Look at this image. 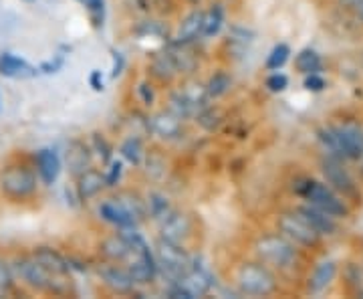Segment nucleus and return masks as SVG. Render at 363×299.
Listing matches in <instances>:
<instances>
[{
  "label": "nucleus",
  "mask_w": 363,
  "mask_h": 299,
  "mask_svg": "<svg viewBox=\"0 0 363 299\" xmlns=\"http://www.w3.org/2000/svg\"><path fill=\"white\" fill-rule=\"evenodd\" d=\"M152 73H154L157 79H162V81H168V79H172L174 75H178V69H176V63H174L169 51L160 53V55H156V57L152 59Z\"/></svg>",
  "instance_id": "obj_25"
},
{
  "label": "nucleus",
  "mask_w": 363,
  "mask_h": 299,
  "mask_svg": "<svg viewBox=\"0 0 363 299\" xmlns=\"http://www.w3.org/2000/svg\"><path fill=\"white\" fill-rule=\"evenodd\" d=\"M140 95L143 97V104L152 105V102H154V92L150 89L147 83H142V85H140Z\"/></svg>",
  "instance_id": "obj_39"
},
{
  "label": "nucleus",
  "mask_w": 363,
  "mask_h": 299,
  "mask_svg": "<svg viewBox=\"0 0 363 299\" xmlns=\"http://www.w3.org/2000/svg\"><path fill=\"white\" fill-rule=\"evenodd\" d=\"M16 275H14L13 261L0 257V293H11L16 289Z\"/></svg>",
  "instance_id": "obj_28"
},
{
  "label": "nucleus",
  "mask_w": 363,
  "mask_h": 299,
  "mask_svg": "<svg viewBox=\"0 0 363 299\" xmlns=\"http://www.w3.org/2000/svg\"><path fill=\"white\" fill-rule=\"evenodd\" d=\"M89 83L95 92H101V89H104V77H101V71H93L89 77Z\"/></svg>",
  "instance_id": "obj_38"
},
{
  "label": "nucleus",
  "mask_w": 363,
  "mask_h": 299,
  "mask_svg": "<svg viewBox=\"0 0 363 299\" xmlns=\"http://www.w3.org/2000/svg\"><path fill=\"white\" fill-rule=\"evenodd\" d=\"M99 214H101V219L107 222H111V224H116L119 229H133L138 222L135 219L131 217V212L125 208V205L119 200V198H111V200H107L104 202L101 207H99Z\"/></svg>",
  "instance_id": "obj_16"
},
{
  "label": "nucleus",
  "mask_w": 363,
  "mask_h": 299,
  "mask_svg": "<svg viewBox=\"0 0 363 299\" xmlns=\"http://www.w3.org/2000/svg\"><path fill=\"white\" fill-rule=\"evenodd\" d=\"M97 273L101 277V281H104L105 286L109 287L113 293H130V291H133V287H135V281H133V277L130 275V271L117 267L116 263H111V261L101 265V267L97 269Z\"/></svg>",
  "instance_id": "obj_13"
},
{
  "label": "nucleus",
  "mask_w": 363,
  "mask_h": 299,
  "mask_svg": "<svg viewBox=\"0 0 363 299\" xmlns=\"http://www.w3.org/2000/svg\"><path fill=\"white\" fill-rule=\"evenodd\" d=\"M335 273H337V267L333 261H323L321 265H317V269L309 277V291L321 293L323 289L331 286V281L335 279Z\"/></svg>",
  "instance_id": "obj_24"
},
{
  "label": "nucleus",
  "mask_w": 363,
  "mask_h": 299,
  "mask_svg": "<svg viewBox=\"0 0 363 299\" xmlns=\"http://www.w3.org/2000/svg\"><path fill=\"white\" fill-rule=\"evenodd\" d=\"M0 75L9 79H28L37 75V69L13 53H2L0 55Z\"/></svg>",
  "instance_id": "obj_17"
},
{
  "label": "nucleus",
  "mask_w": 363,
  "mask_h": 299,
  "mask_svg": "<svg viewBox=\"0 0 363 299\" xmlns=\"http://www.w3.org/2000/svg\"><path fill=\"white\" fill-rule=\"evenodd\" d=\"M105 186V176L97 170H85L77 176V195L81 200H89L91 196L99 195Z\"/></svg>",
  "instance_id": "obj_20"
},
{
  "label": "nucleus",
  "mask_w": 363,
  "mask_h": 299,
  "mask_svg": "<svg viewBox=\"0 0 363 299\" xmlns=\"http://www.w3.org/2000/svg\"><path fill=\"white\" fill-rule=\"evenodd\" d=\"M357 2H359V0H341V4H343V6H347V9H355V6H357Z\"/></svg>",
  "instance_id": "obj_42"
},
{
  "label": "nucleus",
  "mask_w": 363,
  "mask_h": 299,
  "mask_svg": "<svg viewBox=\"0 0 363 299\" xmlns=\"http://www.w3.org/2000/svg\"><path fill=\"white\" fill-rule=\"evenodd\" d=\"M130 234L131 241H133V253L128 259V271H130L135 283H150V281H154L157 273L156 257L152 255V251L140 234L131 233V231Z\"/></svg>",
  "instance_id": "obj_9"
},
{
  "label": "nucleus",
  "mask_w": 363,
  "mask_h": 299,
  "mask_svg": "<svg viewBox=\"0 0 363 299\" xmlns=\"http://www.w3.org/2000/svg\"><path fill=\"white\" fill-rule=\"evenodd\" d=\"M123 63H125L123 55H121V53L113 51V77H117V75L121 73V69H123Z\"/></svg>",
  "instance_id": "obj_40"
},
{
  "label": "nucleus",
  "mask_w": 363,
  "mask_h": 299,
  "mask_svg": "<svg viewBox=\"0 0 363 299\" xmlns=\"http://www.w3.org/2000/svg\"><path fill=\"white\" fill-rule=\"evenodd\" d=\"M61 65H63V57H59L55 63H52V61L51 63H43V65H40V71H43V73H55Z\"/></svg>",
  "instance_id": "obj_41"
},
{
  "label": "nucleus",
  "mask_w": 363,
  "mask_h": 299,
  "mask_svg": "<svg viewBox=\"0 0 363 299\" xmlns=\"http://www.w3.org/2000/svg\"><path fill=\"white\" fill-rule=\"evenodd\" d=\"M83 4L87 6L93 25H104V13H105V0H83Z\"/></svg>",
  "instance_id": "obj_33"
},
{
  "label": "nucleus",
  "mask_w": 363,
  "mask_h": 299,
  "mask_svg": "<svg viewBox=\"0 0 363 299\" xmlns=\"http://www.w3.org/2000/svg\"><path fill=\"white\" fill-rule=\"evenodd\" d=\"M277 224H279L281 234H285L289 241H293L297 245H303V247H317L321 243V237L323 234L319 233L298 210L279 214Z\"/></svg>",
  "instance_id": "obj_7"
},
{
  "label": "nucleus",
  "mask_w": 363,
  "mask_h": 299,
  "mask_svg": "<svg viewBox=\"0 0 363 299\" xmlns=\"http://www.w3.org/2000/svg\"><path fill=\"white\" fill-rule=\"evenodd\" d=\"M222 23H224V11H222L220 4H216L208 13H204V31H202V37H214V35H218V31L222 28Z\"/></svg>",
  "instance_id": "obj_27"
},
{
  "label": "nucleus",
  "mask_w": 363,
  "mask_h": 299,
  "mask_svg": "<svg viewBox=\"0 0 363 299\" xmlns=\"http://www.w3.org/2000/svg\"><path fill=\"white\" fill-rule=\"evenodd\" d=\"M119 178H121V162L113 160V162L109 164L107 176H105V186H116V184L119 183Z\"/></svg>",
  "instance_id": "obj_35"
},
{
  "label": "nucleus",
  "mask_w": 363,
  "mask_h": 299,
  "mask_svg": "<svg viewBox=\"0 0 363 299\" xmlns=\"http://www.w3.org/2000/svg\"><path fill=\"white\" fill-rule=\"evenodd\" d=\"M286 85H289V77L283 75V73H272L271 77L267 79V87L274 93L285 92Z\"/></svg>",
  "instance_id": "obj_34"
},
{
  "label": "nucleus",
  "mask_w": 363,
  "mask_h": 299,
  "mask_svg": "<svg viewBox=\"0 0 363 299\" xmlns=\"http://www.w3.org/2000/svg\"><path fill=\"white\" fill-rule=\"evenodd\" d=\"M289 55H291L289 45H285V43H279V45H277V47L271 51L269 59H267V69H269V71H279V69L289 61Z\"/></svg>",
  "instance_id": "obj_29"
},
{
  "label": "nucleus",
  "mask_w": 363,
  "mask_h": 299,
  "mask_svg": "<svg viewBox=\"0 0 363 299\" xmlns=\"http://www.w3.org/2000/svg\"><path fill=\"white\" fill-rule=\"evenodd\" d=\"M295 67H297L301 73H305V75L319 73L321 71V57L313 51V49H303L297 55V59H295Z\"/></svg>",
  "instance_id": "obj_26"
},
{
  "label": "nucleus",
  "mask_w": 363,
  "mask_h": 299,
  "mask_svg": "<svg viewBox=\"0 0 363 299\" xmlns=\"http://www.w3.org/2000/svg\"><path fill=\"white\" fill-rule=\"evenodd\" d=\"M142 142H140V138H130V140H125L123 146H121V154L130 160L131 164H140L142 162Z\"/></svg>",
  "instance_id": "obj_31"
},
{
  "label": "nucleus",
  "mask_w": 363,
  "mask_h": 299,
  "mask_svg": "<svg viewBox=\"0 0 363 299\" xmlns=\"http://www.w3.org/2000/svg\"><path fill=\"white\" fill-rule=\"evenodd\" d=\"M65 162H67V168H69V172H71L73 176L83 174L85 170L91 168L89 148H87L83 142H77V140H75V142H71L69 146H67Z\"/></svg>",
  "instance_id": "obj_18"
},
{
  "label": "nucleus",
  "mask_w": 363,
  "mask_h": 299,
  "mask_svg": "<svg viewBox=\"0 0 363 299\" xmlns=\"http://www.w3.org/2000/svg\"><path fill=\"white\" fill-rule=\"evenodd\" d=\"M30 255L39 261V263H43L49 271H55V273H71V263L57 249L35 247V251Z\"/></svg>",
  "instance_id": "obj_19"
},
{
  "label": "nucleus",
  "mask_w": 363,
  "mask_h": 299,
  "mask_svg": "<svg viewBox=\"0 0 363 299\" xmlns=\"http://www.w3.org/2000/svg\"><path fill=\"white\" fill-rule=\"evenodd\" d=\"M293 190L298 196H303L305 200H309L313 207L321 208L323 212L331 214L333 219L335 217H347V207L343 205V200L327 184L317 183V180H311V178H301V180L295 183Z\"/></svg>",
  "instance_id": "obj_5"
},
{
  "label": "nucleus",
  "mask_w": 363,
  "mask_h": 299,
  "mask_svg": "<svg viewBox=\"0 0 363 299\" xmlns=\"http://www.w3.org/2000/svg\"><path fill=\"white\" fill-rule=\"evenodd\" d=\"M228 87H230V77L226 73H216L214 77L208 81V97H220V95L228 92Z\"/></svg>",
  "instance_id": "obj_30"
},
{
  "label": "nucleus",
  "mask_w": 363,
  "mask_h": 299,
  "mask_svg": "<svg viewBox=\"0 0 363 299\" xmlns=\"http://www.w3.org/2000/svg\"><path fill=\"white\" fill-rule=\"evenodd\" d=\"M150 212L154 214V219L164 221L169 212H172V208L168 207V202H166V198H164V196L154 195L152 196V200H150Z\"/></svg>",
  "instance_id": "obj_32"
},
{
  "label": "nucleus",
  "mask_w": 363,
  "mask_h": 299,
  "mask_svg": "<svg viewBox=\"0 0 363 299\" xmlns=\"http://www.w3.org/2000/svg\"><path fill=\"white\" fill-rule=\"evenodd\" d=\"M305 87L309 92H323L325 79L319 73H311V75H307V79H305Z\"/></svg>",
  "instance_id": "obj_36"
},
{
  "label": "nucleus",
  "mask_w": 363,
  "mask_h": 299,
  "mask_svg": "<svg viewBox=\"0 0 363 299\" xmlns=\"http://www.w3.org/2000/svg\"><path fill=\"white\" fill-rule=\"evenodd\" d=\"M255 251L264 265H271L277 269L293 267L297 261V249L293 241H289L285 234H264L255 243Z\"/></svg>",
  "instance_id": "obj_6"
},
{
  "label": "nucleus",
  "mask_w": 363,
  "mask_h": 299,
  "mask_svg": "<svg viewBox=\"0 0 363 299\" xmlns=\"http://www.w3.org/2000/svg\"><path fill=\"white\" fill-rule=\"evenodd\" d=\"M14 275L21 283L30 287L33 291L39 293H49V295H59L65 298L75 293L71 273H55L49 271L43 263L35 259L33 255H23L13 261Z\"/></svg>",
  "instance_id": "obj_1"
},
{
  "label": "nucleus",
  "mask_w": 363,
  "mask_h": 299,
  "mask_svg": "<svg viewBox=\"0 0 363 299\" xmlns=\"http://www.w3.org/2000/svg\"><path fill=\"white\" fill-rule=\"evenodd\" d=\"M202 31H204V13L194 11V13H190L184 18L180 31H178V37H176V43H192L202 35Z\"/></svg>",
  "instance_id": "obj_23"
},
{
  "label": "nucleus",
  "mask_w": 363,
  "mask_h": 299,
  "mask_svg": "<svg viewBox=\"0 0 363 299\" xmlns=\"http://www.w3.org/2000/svg\"><path fill=\"white\" fill-rule=\"evenodd\" d=\"M353 11H355V14H357V16H359V18L363 21V0H359V2H357V6H355Z\"/></svg>",
  "instance_id": "obj_43"
},
{
  "label": "nucleus",
  "mask_w": 363,
  "mask_h": 299,
  "mask_svg": "<svg viewBox=\"0 0 363 299\" xmlns=\"http://www.w3.org/2000/svg\"><path fill=\"white\" fill-rule=\"evenodd\" d=\"M156 253L157 269H162V273L168 275L172 281H178L182 275L188 273L194 265V259L186 253V249H182V245L166 241V239H162L157 243Z\"/></svg>",
  "instance_id": "obj_8"
},
{
  "label": "nucleus",
  "mask_w": 363,
  "mask_h": 299,
  "mask_svg": "<svg viewBox=\"0 0 363 299\" xmlns=\"http://www.w3.org/2000/svg\"><path fill=\"white\" fill-rule=\"evenodd\" d=\"M99 251H101L105 259L111 261V263H123V261L128 263L131 253H133V241H131L130 231L128 233L111 234V237L104 239Z\"/></svg>",
  "instance_id": "obj_12"
},
{
  "label": "nucleus",
  "mask_w": 363,
  "mask_h": 299,
  "mask_svg": "<svg viewBox=\"0 0 363 299\" xmlns=\"http://www.w3.org/2000/svg\"><path fill=\"white\" fill-rule=\"evenodd\" d=\"M319 142L329 156L341 160H359L363 156V130L355 124H343L319 131Z\"/></svg>",
  "instance_id": "obj_3"
},
{
  "label": "nucleus",
  "mask_w": 363,
  "mask_h": 299,
  "mask_svg": "<svg viewBox=\"0 0 363 299\" xmlns=\"http://www.w3.org/2000/svg\"><path fill=\"white\" fill-rule=\"evenodd\" d=\"M37 168L25 162H11L0 170V192L11 202H25L39 190Z\"/></svg>",
  "instance_id": "obj_2"
},
{
  "label": "nucleus",
  "mask_w": 363,
  "mask_h": 299,
  "mask_svg": "<svg viewBox=\"0 0 363 299\" xmlns=\"http://www.w3.org/2000/svg\"><path fill=\"white\" fill-rule=\"evenodd\" d=\"M236 286L245 295L267 298L277 291V277L264 263H245L236 271Z\"/></svg>",
  "instance_id": "obj_4"
},
{
  "label": "nucleus",
  "mask_w": 363,
  "mask_h": 299,
  "mask_svg": "<svg viewBox=\"0 0 363 299\" xmlns=\"http://www.w3.org/2000/svg\"><path fill=\"white\" fill-rule=\"evenodd\" d=\"M176 286H180L184 291H186V295L190 299L194 298H202V295H206L208 291H210V287L214 286V277L212 273L208 271L206 267H200L198 263L194 261V265H192V269L188 271L186 275H182L178 281H174Z\"/></svg>",
  "instance_id": "obj_10"
},
{
  "label": "nucleus",
  "mask_w": 363,
  "mask_h": 299,
  "mask_svg": "<svg viewBox=\"0 0 363 299\" xmlns=\"http://www.w3.org/2000/svg\"><path fill=\"white\" fill-rule=\"evenodd\" d=\"M152 130L156 131L157 136H162V138H176V136H180L182 131V117L176 116L174 112H162V114H157L154 119H152Z\"/></svg>",
  "instance_id": "obj_21"
},
{
  "label": "nucleus",
  "mask_w": 363,
  "mask_h": 299,
  "mask_svg": "<svg viewBox=\"0 0 363 299\" xmlns=\"http://www.w3.org/2000/svg\"><path fill=\"white\" fill-rule=\"evenodd\" d=\"M190 2H198V0H190Z\"/></svg>",
  "instance_id": "obj_44"
},
{
  "label": "nucleus",
  "mask_w": 363,
  "mask_h": 299,
  "mask_svg": "<svg viewBox=\"0 0 363 299\" xmlns=\"http://www.w3.org/2000/svg\"><path fill=\"white\" fill-rule=\"evenodd\" d=\"M298 212L307 219V221L311 222L313 227L319 231L321 234H333L335 231H337V224H335V221H333V217L331 214H327V212H323L321 208L317 207H303L298 208Z\"/></svg>",
  "instance_id": "obj_22"
},
{
  "label": "nucleus",
  "mask_w": 363,
  "mask_h": 299,
  "mask_svg": "<svg viewBox=\"0 0 363 299\" xmlns=\"http://www.w3.org/2000/svg\"><path fill=\"white\" fill-rule=\"evenodd\" d=\"M321 172L325 174L327 183L331 184L335 190L343 192V195H355V183L351 178V174L343 168L341 158L327 156L321 162Z\"/></svg>",
  "instance_id": "obj_11"
},
{
  "label": "nucleus",
  "mask_w": 363,
  "mask_h": 299,
  "mask_svg": "<svg viewBox=\"0 0 363 299\" xmlns=\"http://www.w3.org/2000/svg\"><path fill=\"white\" fill-rule=\"evenodd\" d=\"M93 142H95V148L99 150V156L104 158V162H111V148H109V143L105 142L101 136H93Z\"/></svg>",
  "instance_id": "obj_37"
},
{
  "label": "nucleus",
  "mask_w": 363,
  "mask_h": 299,
  "mask_svg": "<svg viewBox=\"0 0 363 299\" xmlns=\"http://www.w3.org/2000/svg\"><path fill=\"white\" fill-rule=\"evenodd\" d=\"M35 168L39 174L40 183L51 186L57 183L59 174H61V160L57 156V152L51 148H43L35 154Z\"/></svg>",
  "instance_id": "obj_15"
},
{
  "label": "nucleus",
  "mask_w": 363,
  "mask_h": 299,
  "mask_svg": "<svg viewBox=\"0 0 363 299\" xmlns=\"http://www.w3.org/2000/svg\"><path fill=\"white\" fill-rule=\"evenodd\" d=\"M190 233H192V221L184 212L172 210L168 217L162 221V239H166V241L182 245L190 237Z\"/></svg>",
  "instance_id": "obj_14"
}]
</instances>
